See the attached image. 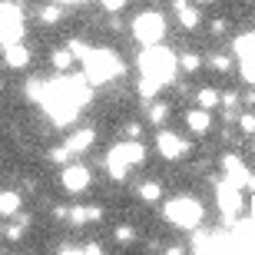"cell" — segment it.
<instances>
[{
	"instance_id": "cell-21",
	"label": "cell",
	"mask_w": 255,
	"mask_h": 255,
	"mask_svg": "<svg viewBox=\"0 0 255 255\" xmlns=\"http://www.w3.org/2000/svg\"><path fill=\"white\" fill-rule=\"evenodd\" d=\"M60 17H63V10H60V3H50V7H40V23H57Z\"/></svg>"
},
{
	"instance_id": "cell-10",
	"label": "cell",
	"mask_w": 255,
	"mask_h": 255,
	"mask_svg": "<svg viewBox=\"0 0 255 255\" xmlns=\"http://www.w3.org/2000/svg\"><path fill=\"white\" fill-rule=\"evenodd\" d=\"M222 169H226V182H229V186L249 189V179H252V172L242 166V159H239V156H226V159H222Z\"/></svg>"
},
{
	"instance_id": "cell-14",
	"label": "cell",
	"mask_w": 255,
	"mask_h": 255,
	"mask_svg": "<svg viewBox=\"0 0 255 255\" xmlns=\"http://www.w3.org/2000/svg\"><path fill=\"white\" fill-rule=\"evenodd\" d=\"M93 139H96L93 129H80V132H73V136L63 142V149L70 152V156H80V152H86L90 146H93Z\"/></svg>"
},
{
	"instance_id": "cell-4",
	"label": "cell",
	"mask_w": 255,
	"mask_h": 255,
	"mask_svg": "<svg viewBox=\"0 0 255 255\" xmlns=\"http://www.w3.org/2000/svg\"><path fill=\"white\" fill-rule=\"evenodd\" d=\"M166 222L179 229H196L202 222V202H196L192 196H176L166 202Z\"/></svg>"
},
{
	"instance_id": "cell-26",
	"label": "cell",
	"mask_w": 255,
	"mask_h": 255,
	"mask_svg": "<svg viewBox=\"0 0 255 255\" xmlns=\"http://www.w3.org/2000/svg\"><path fill=\"white\" fill-rule=\"evenodd\" d=\"M116 242H132V236H136V232H132V226H116Z\"/></svg>"
},
{
	"instance_id": "cell-5",
	"label": "cell",
	"mask_w": 255,
	"mask_h": 255,
	"mask_svg": "<svg viewBox=\"0 0 255 255\" xmlns=\"http://www.w3.org/2000/svg\"><path fill=\"white\" fill-rule=\"evenodd\" d=\"M132 37L139 40L142 47H159V40L166 37V20L156 10H146L132 20Z\"/></svg>"
},
{
	"instance_id": "cell-8",
	"label": "cell",
	"mask_w": 255,
	"mask_h": 255,
	"mask_svg": "<svg viewBox=\"0 0 255 255\" xmlns=\"http://www.w3.org/2000/svg\"><path fill=\"white\" fill-rule=\"evenodd\" d=\"M236 53L242 60V76L249 83H255V33H246L236 40Z\"/></svg>"
},
{
	"instance_id": "cell-20",
	"label": "cell",
	"mask_w": 255,
	"mask_h": 255,
	"mask_svg": "<svg viewBox=\"0 0 255 255\" xmlns=\"http://www.w3.org/2000/svg\"><path fill=\"white\" fill-rule=\"evenodd\" d=\"M66 219H70V222H73L76 229H83L86 222H90V209H86V206H73V209H70V216H66Z\"/></svg>"
},
{
	"instance_id": "cell-35",
	"label": "cell",
	"mask_w": 255,
	"mask_h": 255,
	"mask_svg": "<svg viewBox=\"0 0 255 255\" xmlns=\"http://www.w3.org/2000/svg\"><path fill=\"white\" fill-rule=\"evenodd\" d=\"M166 255H186V249H182V246H169V249H166Z\"/></svg>"
},
{
	"instance_id": "cell-29",
	"label": "cell",
	"mask_w": 255,
	"mask_h": 255,
	"mask_svg": "<svg viewBox=\"0 0 255 255\" xmlns=\"http://www.w3.org/2000/svg\"><path fill=\"white\" fill-rule=\"evenodd\" d=\"M83 255H106V249L100 246V242H90V246L83 249Z\"/></svg>"
},
{
	"instance_id": "cell-16",
	"label": "cell",
	"mask_w": 255,
	"mask_h": 255,
	"mask_svg": "<svg viewBox=\"0 0 255 255\" xmlns=\"http://www.w3.org/2000/svg\"><path fill=\"white\" fill-rule=\"evenodd\" d=\"M186 123H189L192 132H209V126H212V116H209V110H192V113L186 116Z\"/></svg>"
},
{
	"instance_id": "cell-36",
	"label": "cell",
	"mask_w": 255,
	"mask_h": 255,
	"mask_svg": "<svg viewBox=\"0 0 255 255\" xmlns=\"http://www.w3.org/2000/svg\"><path fill=\"white\" fill-rule=\"evenodd\" d=\"M126 132H129L132 139H136V136H139V123H129V126H126Z\"/></svg>"
},
{
	"instance_id": "cell-7",
	"label": "cell",
	"mask_w": 255,
	"mask_h": 255,
	"mask_svg": "<svg viewBox=\"0 0 255 255\" xmlns=\"http://www.w3.org/2000/svg\"><path fill=\"white\" fill-rule=\"evenodd\" d=\"M156 149H159L166 159H182V156L189 152V142L182 139V136H176V132L162 129L159 136H156Z\"/></svg>"
},
{
	"instance_id": "cell-37",
	"label": "cell",
	"mask_w": 255,
	"mask_h": 255,
	"mask_svg": "<svg viewBox=\"0 0 255 255\" xmlns=\"http://www.w3.org/2000/svg\"><path fill=\"white\" fill-rule=\"evenodd\" d=\"M60 255H83V249H70L66 246V249H60Z\"/></svg>"
},
{
	"instance_id": "cell-17",
	"label": "cell",
	"mask_w": 255,
	"mask_h": 255,
	"mask_svg": "<svg viewBox=\"0 0 255 255\" xmlns=\"http://www.w3.org/2000/svg\"><path fill=\"white\" fill-rule=\"evenodd\" d=\"M176 10H179V23H182V27H196V23H199V10L196 7H186V3H182V0H176Z\"/></svg>"
},
{
	"instance_id": "cell-23",
	"label": "cell",
	"mask_w": 255,
	"mask_h": 255,
	"mask_svg": "<svg viewBox=\"0 0 255 255\" xmlns=\"http://www.w3.org/2000/svg\"><path fill=\"white\" fill-rule=\"evenodd\" d=\"M166 116H169V106H166V103H156V106L149 110V123L162 126V123H166Z\"/></svg>"
},
{
	"instance_id": "cell-15",
	"label": "cell",
	"mask_w": 255,
	"mask_h": 255,
	"mask_svg": "<svg viewBox=\"0 0 255 255\" xmlns=\"http://www.w3.org/2000/svg\"><path fill=\"white\" fill-rule=\"evenodd\" d=\"M20 206H23V199H20V192H0V216H17Z\"/></svg>"
},
{
	"instance_id": "cell-24",
	"label": "cell",
	"mask_w": 255,
	"mask_h": 255,
	"mask_svg": "<svg viewBox=\"0 0 255 255\" xmlns=\"http://www.w3.org/2000/svg\"><path fill=\"white\" fill-rule=\"evenodd\" d=\"M179 66L186 70V73H196L199 66H202V57H199V53H186V57L179 60Z\"/></svg>"
},
{
	"instance_id": "cell-18",
	"label": "cell",
	"mask_w": 255,
	"mask_h": 255,
	"mask_svg": "<svg viewBox=\"0 0 255 255\" xmlns=\"http://www.w3.org/2000/svg\"><path fill=\"white\" fill-rule=\"evenodd\" d=\"M196 100H199V106H202V110H212V106L222 100V93H219V90H212V86H202V90L196 93Z\"/></svg>"
},
{
	"instance_id": "cell-38",
	"label": "cell",
	"mask_w": 255,
	"mask_h": 255,
	"mask_svg": "<svg viewBox=\"0 0 255 255\" xmlns=\"http://www.w3.org/2000/svg\"><path fill=\"white\" fill-rule=\"evenodd\" d=\"M196 3H209V0H196Z\"/></svg>"
},
{
	"instance_id": "cell-6",
	"label": "cell",
	"mask_w": 255,
	"mask_h": 255,
	"mask_svg": "<svg viewBox=\"0 0 255 255\" xmlns=\"http://www.w3.org/2000/svg\"><path fill=\"white\" fill-rule=\"evenodd\" d=\"M23 37V17H20L17 3H0V43L10 47V43H20Z\"/></svg>"
},
{
	"instance_id": "cell-34",
	"label": "cell",
	"mask_w": 255,
	"mask_h": 255,
	"mask_svg": "<svg viewBox=\"0 0 255 255\" xmlns=\"http://www.w3.org/2000/svg\"><path fill=\"white\" fill-rule=\"evenodd\" d=\"M226 30V20H212V33H222Z\"/></svg>"
},
{
	"instance_id": "cell-11",
	"label": "cell",
	"mask_w": 255,
	"mask_h": 255,
	"mask_svg": "<svg viewBox=\"0 0 255 255\" xmlns=\"http://www.w3.org/2000/svg\"><path fill=\"white\" fill-rule=\"evenodd\" d=\"M60 182H63V189H70V192H83L86 186H90V169H86V166H66Z\"/></svg>"
},
{
	"instance_id": "cell-28",
	"label": "cell",
	"mask_w": 255,
	"mask_h": 255,
	"mask_svg": "<svg viewBox=\"0 0 255 255\" xmlns=\"http://www.w3.org/2000/svg\"><path fill=\"white\" fill-rule=\"evenodd\" d=\"M239 126H242V132H255V113H246L239 120Z\"/></svg>"
},
{
	"instance_id": "cell-31",
	"label": "cell",
	"mask_w": 255,
	"mask_h": 255,
	"mask_svg": "<svg viewBox=\"0 0 255 255\" xmlns=\"http://www.w3.org/2000/svg\"><path fill=\"white\" fill-rule=\"evenodd\" d=\"M103 219V209L100 206H90V222H100Z\"/></svg>"
},
{
	"instance_id": "cell-32",
	"label": "cell",
	"mask_w": 255,
	"mask_h": 255,
	"mask_svg": "<svg viewBox=\"0 0 255 255\" xmlns=\"http://www.w3.org/2000/svg\"><path fill=\"white\" fill-rule=\"evenodd\" d=\"M20 236H23V229H20V226H7V239H20Z\"/></svg>"
},
{
	"instance_id": "cell-9",
	"label": "cell",
	"mask_w": 255,
	"mask_h": 255,
	"mask_svg": "<svg viewBox=\"0 0 255 255\" xmlns=\"http://www.w3.org/2000/svg\"><path fill=\"white\" fill-rule=\"evenodd\" d=\"M232 249H236V255H255V219L236 226V232H232Z\"/></svg>"
},
{
	"instance_id": "cell-25",
	"label": "cell",
	"mask_w": 255,
	"mask_h": 255,
	"mask_svg": "<svg viewBox=\"0 0 255 255\" xmlns=\"http://www.w3.org/2000/svg\"><path fill=\"white\" fill-rule=\"evenodd\" d=\"M156 93H159V86L152 83V80H139V96L142 100H152Z\"/></svg>"
},
{
	"instance_id": "cell-13",
	"label": "cell",
	"mask_w": 255,
	"mask_h": 255,
	"mask_svg": "<svg viewBox=\"0 0 255 255\" xmlns=\"http://www.w3.org/2000/svg\"><path fill=\"white\" fill-rule=\"evenodd\" d=\"M3 63H7L10 70H27L30 66V50L23 47V43H10V47H3Z\"/></svg>"
},
{
	"instance_id": "cell-30",
	"label": "cell",
	"mask_w": 255,
	"mask_h": 255,
	"mask_svg": "<svg viewBox=\"0 0 255 255\" xmlns=\"http://www.w3.org/2000/svg\"><path fill=\"white\" fill-rule=\"evenodd\" d=\"M103 7H106V10H123L126 0H103Z\"/></svg>"
},
{
	"instance_id": "cell-3",
	"label": "cell",
	"mask_w": 255,
	"mask_h": 255,
	"mask_svg": "<svg viewBox=\"0 0 255 255\" xmlns=\"http://www.w3.org/2000/svg\"><path fill=\"white\" fill-rule=\"evenodd\" d=\"M142 159H146V149H142V142L126 139V142H120V146H113V149H110L106 169H110V176H113V179H126V172H129L132 166H139Z\"/></svg>"
},
{
	"instance_id": "cell-22",
	"label": "cell",
	"mask_w": 255,
	"mask_h": 255,
	"mask_svg": "<svg viewBox=\"0 0 255 255\" xmlns=\"http://www.w3.org/2000/svg\"><path fill=\"white\" fill-rule=\"evenodd\" d=\"M70 63H73V50L70 47H63V50L53 53V66H57V70H70Z\"/></svg>"
},
{
	"instance_id": "cell-1",
	"label": "cell",
	"mask_w": 255,
	"mask_h": 255,
	"mask_svg": "<svg viewBox=\"0 0 255 255\" xmlns=\"http://www.w3.org/2000/svg\"><path fill=\"white\" fill-rule=\"evenodd\" d=\"M139 70H142V80H152L156 86H166L176 76V57L166 47H146L139 57Z\"/></svg>"
},
{
	"instance_id": "cell-2",
	"label": "cell",
	"mask_w": 255,
	"mask_h": 255,
	"mask_svg": "<svg viewBox=\"0 0 255 255\" xmlns=\"http://www.w3.org/2000/svg\"><path fill=\"white\" fill-rule=\"evenodd\" d=\"M80 60H83V66H86V80H90V83H106V80H113V76L123 70V63H120L116 53H110V50H90L86 47L83 53H80Z\"/></svg>"
},
{
	"instance_id": "cell-12",
	"label": "cell",
	"mask_w": 255,
	"mask_h": 255,
	"mask_svg": "<svg viewBox=\"0 0 255 255\" xmlns=\"http://www.w3.org/2000/svg\"><path fill=\"white\" fill-rule=\"evenodd\" d=\"M219 206H222V212L232 219L239 212V206H242V189H239V186L222 182V186H219Z\"/></svg>"
},
{
	"instance_id": "cell-27",
	"label": "cell",
	"mask_w": 255,
	"mask_h": 255,
	"mask_svg": "<svg viewBox=\"0 0 255 255\" xmlns=\"http://www.w3.org/2000/svg\"><path fill=\"white\" fill-rule=\"evenodd\" d=\"M209 63H212V70H216V73H229V57H222V53H219V57H212Z\"/></svg>"
},
{
	"instance_id": "cell-19",
	"label": "cell",
	"mask_w": 255,
	"mask_h": 255,
	"mask_svg": "<svg viewBox=\"0 0 255 255\" xmlns=\"http://www.w3.org/2000/svg\"><path fill=\"white\" fill-rule=\"evenodd\" d=\"M139 199H146V202H159L162 199V186L159 182H142L139 186Z\"/></svg>"
},
{
	"instance_id": "cell-33",
	"label": "cell",
	"mask_w": 255,
	"mask_h": 255,
	"mask_svg": "<svg viewBox=\"0 0 255 255\" xmlns=\"http://www.w3.org/2000/svg\"><path fill=\"white\" fill-rule=\"evenodd\" d=\"M222 103H226V106H236L239 103V93H226V96H222Z\"/></svg>"
}]
</instances>
